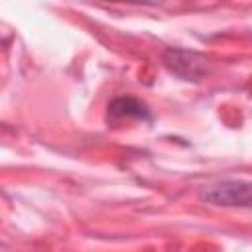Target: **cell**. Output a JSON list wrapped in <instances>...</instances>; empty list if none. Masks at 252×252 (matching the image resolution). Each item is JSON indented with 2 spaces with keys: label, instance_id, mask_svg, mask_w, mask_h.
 I'll return each instance as SVG.
<instances>
[{
  "label": "cell",
  "instance_id": "1",
  "mask_svg": "<svg viewBox=\"0 0 252 252\" xmlns=\"http://www.w3.org/2000/svg\"><path fill=\"white\" fill-rule=\"evenodd\" d=\"M203 199L224 207H252V183L224 181L203 191Z\"/></svg>",
  "mask_w": 252,
  "mask_h": 252
},
{
  "label": "cell",
  "instance_id": "2",
  "mask_svg": "<svg viewBox=\"0 0 252 252\" xmlns=\"http://www.w3.org/2000/svg\"><path fill=\"white\" fill-rule=\"evenodd\" d=\"M124 118H132V120H142V122H150L152 114L148 110V106L132 96H118L108 104V112H106V120L108 124H118Z\"/></svg>",
  "mask_w": 252,
  "mask_h": 252
}]
</instances>
